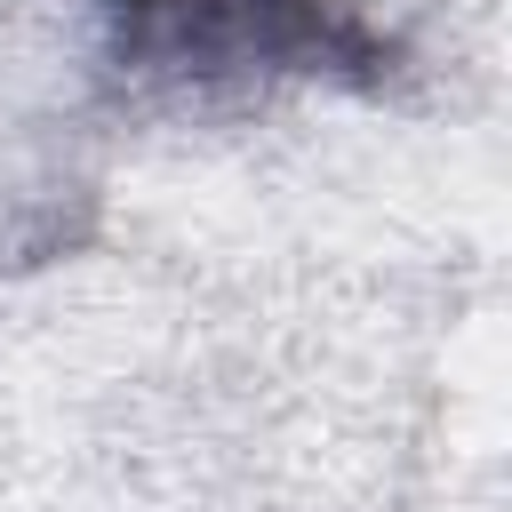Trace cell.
Masks as SVG:
<instances>
[{"label": "cell", "mask_w": 512, "mask_h": 512, "mask_svg": "<svg viewBox=\"0 0 512 512\" xmlns=\"http://www.w3.org/2000/svg\"><path fill=\"white\" fill-rule=\"evenodd\" d=\"M112 80L144 96L384 88L392 32L360 0H96Z\"/></svg>", "instance_id": "6da1fadb"}]
</instances>
